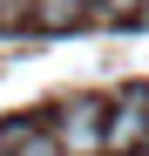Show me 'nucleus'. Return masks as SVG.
<instances>
[{
    "label": "nucleus",
    "instance_id": "obj_4",
    "mask_svg": "<svg viewBox=\"0 0 149 156\" xmlns=\"http://www.w3.org/2000/svg\"><path fill=\"white\" fill-rule=\"evenodd\" d=\"M0 149H7V156H61L54 129H20V122H7V129H0Z\"/></svg>",
    "mask_w": 149,
    "mask_h": 156
},
{
    "label": "nucleus",
    "instance_id": "obj_5",
    "mask_svg": "<svg viewBox=\"0 0 149 156\" xmlns=\"http://www.w3.org/2000/svg\"><path fill=\"white\" fill-rule=\"evenodd\" d=\"M88 14L95 20H129V14H142V0H95Z\"/></svg>",
    "mask_w": 149,
    "mask_h": 156
},
{
    "label": "nucleus",
    "instance_id": "obj_2",
    "mask_svg": "<svg viewBox=\"0 0 149 156\" xmlns=\"http://www.w3.org/2000/svg\"><path fill=\"white\" fill-rule=\"evenodd\" d=\"M109 149H149V88H129L109 115Z\"/></svg>",
    "mask_w": 149,
    "mask_h": 156
},
{
    "label": "nucleus",
    "instance_id": "obj_1",
    "mask_svg": "<svg viewBox=\"0 0 149 156\" xmlns=\"http://www.w3.org/2000/svg\"><path fill=\"white\" fill-rule=\"evenodd\" d=\"M109 115L115 109H102L95 95H74V102H61L54 109V143H61V156H102L109 149Z\"/></svg>",
    "mask_w": 149,
    "mask_h": 156
},
{
    "label": "nucleus",
    "instance_id": "obj_7",
    "mask_svg": "<svg viewBox=\"0 0 149 156\" xmlns=\"http://www.w3.org/2000/svg\"><path fill=\"white\" fill-rule=\"evenodd\" d=\"M142 156H149V149H142Z\"/></svg>",
    "mask_w": 149,
    "mask_h": 156
},
{
    "label": "nucleus",
    "instance_id": "obj_6",
    "mask_svg": "<svg viewBox=\"0 0 149 156\" xmlns=\"http://www.w3.org/2000/svg\"><path fill=\"white\" fill-rule=\"evenodd\" d=\"M142 14H149V0H142Z\"/></svg>",
    "mask_w": 149,
    "mask_h": 156
},
{
    "label": "nucleus",
    "instance_id": "obj_3",
    "mask_svg": "<svg viewBox=\"0 0 149 156\" xmlns=\"http://www.w3.org/2000/svg\"><path fill=\"white\" fill-rule=\"evenodd\" d=\"M81 14H88L81 0H27V27H41V34H68Z\"/></svg>",
    "mask_w": 149,
    "mask_h": 156
}]
</instances>
